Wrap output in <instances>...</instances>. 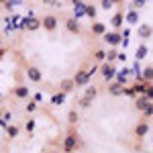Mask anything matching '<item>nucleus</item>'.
<instances>
[{
    "mask_svg": "<svg viewBox=\"0 0 153 153\" xmlns=\"http://www.w3.org/2000/svg\"><path fill=\"white\" fill-rule=\"evenodd\" d=\"M65 27H68L70 33H80V23H78V19H74V16L65 21Z\"/></svg>",
    "mask_w": 153,
    "mask_h": 153,
    "instance_id": "11",
    "label": "nucleus"
},
{
    "mask_svg": "<svg viewBox=\"0 0 153 153\" xmlns=\"http://www.w3.org/2000/svg\"><path fill=\"white\" fill-rule=\"evenodd\" d=\"M104 41L108 43V45H118V43H123V35L117 33V31H110V33L104 35Z\"/></svg>",
    "mask_w": 153,
    "mask_h": 153,
    "instance_id": "5",
    "label": "nucleus"
},
{
    "mask_svg": "<svg viewBox=\"0 0 153 153\" xmlns=\"http://www.w3.org/2000/svg\"><path fill=\"white\" fill-rule=\"evenodd\" d=\"M92 33L98 37H104L106 35V25L104 23H94L92 25Z\"/></svg>",
    "mask_w": 153,
    "mask_h": 153,
    "instance_id": "14",
    "label": "nucleus"
},
{
    "mask_svg": "<svg viewBox=\"0 0 153 153\" xmlns=\"http://www.w3.org/2000/svg\"><path fill=\"white\" fill-rule=\"evenodd\" d=\"M151 35H153V27H151V25H141V27H139V37L149 39Z\"/></svg>",
    "mask_w": 153,
    "mask_h": 153,
    "instance_id": "13",
    "label": "nucleus"
},
{
    "mask_svg": "<svg viewBox=\"0 0 153 153\" xmlns=\"http://www.w3.org/2000/svg\"><path fill=\"white\" fill-rule=\"evenodd\" d=\"M100 74H102V78H104V80H112V78L117 76V70H114L112 65H108V63H104V65L100 68Z\"/></svg>",
    "mask_w": 153,
    "mask_h": 153,
    "instance_id": "7",
    "label": "nucleus"
},
{
    "mask_svg": "<svg viewBox=\"0 0 153 153\" xmlns=\"http://www.w3.org/2000/svg\"><path fill=\"white\" fill-rule=\"evenodd\" d=\"M100 6H102L104 10H108V8H112V6H114V2H112V0H102V2H100Z\"/></svg>",
    "mask_w": 153,
    "mask_h": 153,
    "instance_id": "30",
    "label": "nucleus"
},
{
    "mask_svg": "<svg viewBox=\"0 0 153 153\" xmlns=\"http://www.w3.org/2000/svg\"><path fill=\"white\" fill-rule=\"evenodd\" d=\"M147 106H149V98H147V96H139V98L135 100V108H137V110H141V112L147 108Z\"/></svg>",
    "mask_w": 153,
    "mask_h": 153,
    "instance_id": "12",
    "label": "nucleus"
},
{
    "mask_svg": "<svg viewBox=\"0 0 153 153\" xmlns=\"http://www.w3.org/2000/svg\"><path fill=\"white\" fill-rule=\"evenodd\" d=\"M0 117H2V110H0Z\"/></svg>",
    "mask_w": 153,
    "mask_h": 153,
    "instance_id": "37",
    "label": "nucleus"
},
{
    "mask_svg": "<svg viewBox=\"0 0 153 153\" xmlns=\"http://www.w3.org/2000/svg\"><path fill=\"white\" fill-rule=\"evenodd\" d=\"M12 96L25 100V98H29V88H27V86H16V88L12 90Z\"/></svg>",
    "mask_w": 153,
    "mask_h": 153,
    "instance_id": "9",
    "label": "nucleus"
},
{
    "mask_svg": "<svg viewBox=\"0 0 153 153\" xmlns=\"http://www.w3.org/2000/svg\"><path fill=\"white\" fill-rule=\"evenodd\" d=\"M147 88H149V84L145 82V80H139L137 86L133 88V92H137V94H145V92H147Z\"/></svg>",
    "mask_w": 153,
    "mask_h": 153,
    "instance_id": "18",
    "label": "nucleus"
},
{
    "mask_svg": "<svg viewBox=\"0 0 153 153\" xmlns=\"http://www.w3.org/2000/svg\"><path fill=\"white\" fill-rule=\"evenodd\" d=\"M33 127H35V120L31 118V120H29V125H27V129H29V131H33Z\"/></svg>",
    "mask_w": 153,
    "mask_h": 153,
    "instance_id": "35",
    "label": "nucleus"
},
{
    "mask_svg": "<svg viewBox=\"0 0 153 153\" xmlns=\"http://www.w3.org/2000/svg\"><path fill=\"white\" fill-rule=\"evenodd\" d=\"M59 88H61V92H63V94L71 92V90H74V80H61Z\"/></svg>",
    "mask_w": 153,
    "mask_h": 153,
    "instance_id": "17",
    "label": "nucleus"
},
{
    "mask_svg": "<svg viewBox=\"0 0 153 153\" xmlns=\"http://www.w3.org/2000/svg\"><path fill=\"white\" fill-rule=\"evenodd\" d=\"M90 104H92V100H88V98H82V100H80V106H82V108H88Z\"/></svg>",
    "mask_w": 153,
    "mask_h": 153,
    "instance_id": "34",
    "label": "nucleus"
},
{
    "mask_svg": "<svg viewBox=\"0 0 153 153\" xmlns=\"http://www.w3.org/2000/svg\"><path fill=\"white\" fill-rule=\"evenodd\" d=\"M90 82V76H88V70H80L74 78V86H86Z\"/></svg>",
    "mask_w": 153,
    "mask_h": 153,
    "instance_id": "4",
    "label": "nucleus"
},
{
    "mask_svg": "<svg viewBox=\"0 0 153 153\" xmlns=\"http://www.w3.org/2000/svg\"><path fill=\"white\" fill-rule=\"evenodd\" d=\"M61 147H63V153H74L76 147H78V135H76L74 131H70L68 137H65L63 143H61Z\"/></svg>",
    "mask_w": 153,
    "mask_h": 153,
    "instance_id": "1",
    "label": "nucleus"
},
{
    "mask_svg": "<svg viewBox=\"0 0 153 153\" xmlns=\"http://www.w3.org/2000/svg\"><path fill=\"white\" fill-rule=\"evenodd\" d=\"M96 94H98V88H96V86H90V88L86 90V96H84V98H88V100H94Z\"/></svg>",
    "mask_w": 153,
    "mask_h": 153,
    "instance_id": "21",
    "label": "nucleus"
},
{
    "mask_svg": "<svg viewBox=\"0 0 153 153\" xmlns=\"http://www.w3.org/2000/svg\"><path fill=\"white\" fill-rule=\"evenodd\" d=\"M8 137H10V139H14V137H19V127H16V125H12V127H8Z\"/></svg>",
    "mask_w": 153,
    "mask_h": 153,
    "instance_id": "27",
    "label": "nucleus"
},
{
    "mask_svg": "<svg viewBox=\"0 0 153 153\" xmlns=\"http://www.w3.org/2000/svg\"><path fill=\"white\" fill-rule=\"evenodd\" d=\"M143 80H145V82H147V80H153V68L151 65L143 70Z\"/></svg>",
    "mask_w": 153,
    "mask_h": 153,
    "instance_id": "25",
    "label": "nucleus"
},
{
    "mask_svg": "<svg viewBox=\"0 0 153 153\" xmlns=\"http://www.w3.org/2000/svg\"><path fill=\"white\" fill-rule=\"evenodd\" d=\"M74 4H76V6H74V14H76L74 19H80L84 12H86V4H84V2H74Z\"/></svg>",
    "mask_w": 153,
    "mask_h": 153,
    "instance_id": "16",
    "label": "nucleus"
},
{
    "mask_svg": "<svg viewBox=\"0 0 153 153\" xmlns=\"http://www.w3.org/2000/svg\"><path fill=\"white\" fill-rule=\"evenodd\" d=\"M147 55V47L145 45H139V49H137V59H143Z\"/></svg>",
    "mask_w": 153,
    "mask_h": 153,
    "instance_id": "28",
    "label": "nucleus"
},
{
    "mask_svg": "<svg viewBox=\"0 0 153 153\" xmlns=\"http://www.w3.org/2000/svg\"><path fill=\"white\" fill-rule=\"evenodd\" d=\"M131 4H133V8L137 10V8H143V6H145V0H135V2H131Z\"/></svg>",
    "mask_w": 153,
    "mask_h": 153,
    "instance_id": "32",
    "label": "nucleus"
},
{
    "mask_svg": "<svg viewBox=\"0 0 153 153\" xmlns=\"http://www.w3.org/2000/svg\"><path fill=\"white\" fill-rule=\"evenodd\" d=\"M86 14L94 19V16H96V8H94V6H88V4H86Z\"/></svg>",
    "mask_w": 153,
    "mask_h": 153,
    "instance_id": "31",
    "label": "nucleus"
},
{
    "mask_svg": "<svg viewBox=\"0 0 153 153\" xmlns=\"http://www.w3.org/2000/svg\"><path fill=\"white\" fill-rule=\"evenodd\" d=\"M117 55H118V51H117V49H110V51H106V63L110 65V63H112V61L117 59Z\"/></svg>",
    "mask_w": 153,
    "mask_h": 153,
    "instance_id": "22",
    "label": "nucleus"
},
{
    "mask_svg": "<svg viewBox=\"0 0 153 153\" xmlns=\"http://www.w3.org/2000/svg\"><path fill=\"white\" fill-rule=\"evenodd\" d=\"M94 59H96V61H104V59H106V51H104V49H96V51H94Z\"/></svg>",
    "mask_w": 153,
    "mask_h": 153,
    "instance_id": "23",
    "label": "nucleus"
},
{
    "mask_svg": "<svg viewBox=\"0 0 153 153\" xmlns=\"http://www.w3.org/2000/svg\"><path fill=\"white\" fill-rule=\"evenodd\" d=\"M127 21H129V23H137V21H139L137 10H129V12H127Z\"/></svg>",
    "mask_w": 153,
    "mask_h": 153,
    "instance_id": "24",
    "label": "nucleus"
},
{
    "mask_svg": "<svg viewBox=\"0 0 153 153\" xmlns=\"http://www.w3.org/2000/svg\"><path fill=\"white\" fill-rule=\"evenodd\" d=\"M117 59H120V61H125V59H127V55H125V53H118V55H117Z\"/></svg>",
    "mask_w": 153,
    "mask_h": 153,
    "instance_id": "36",
    "label": "nucleus"
},
{
    "mask_svg": "<svg viewBox=\"0 0 153 153\" xmlns=\"http://www.w3.org/2000/svg\"><path fill=\"white\" fill-rule=\"evenodd\" d=\"M23 27L27 31H37V29H41V21L39 19H25Z\"/></svg>",
    "mask_w": 153,
    "mask_h": 153,
    "instance_id": "8",
    "label": "nucleus"
},
{
    "mask_svg": "<svg viewBox=\"0 0 153 153\" xmlns=\"http://www.w3.org/2000/svg\"><path fill=\"white\" fill-rule=\"evenodd\" d=\"M68 123H70V125H76V123H78V112H76V110H70V114H68Z\"/></svg>",
    "mask_w": 153,
    "mask_h": 153,
    "instance_id": "26",
    "label": "nucleus"
},
{
    "mask_svg": "<svg viewBox=\"0 0 153 153\" xmlns=\"http://www.w3.org/2000/svg\"><path fill=\"white\" fill-rule=\"evenodd\" d=\"M41 27H43L45 31H49V33H53V31L57 29V19H55L53 14H47V16L41 19Z\"/></svg>",
    "mask_w": 153,
    "mask_h": 153,
    "instance_id": "2",
    "label": "nucleus"
},
{
    "mask_svg": "<svg viewBox=\"0 0 153 153\" xmlns=\"http://www.w3.org/2000/svg\"><path fill=\"white\" fill-rule=\"evenodd\" d=\"M147 133H149V123H147V120H143V123H139V125L135 127V137H137V139H143Z\"/></svg>",
    "mask_w": 153,
    "mask_h": 153,
    "instance_id": "6",
    "label": "nucleus"
},
{
    "mask_svg": "<svg viewBox=\"0 0 153 153\" xmlns=\"http://www.w3.org/2000/svg\"><path fill=\"white\" fill-rule=\"evenodd\" d=\"M127 76H129V70H123V71H117V84H123L127 82Z\"/></svg>",
    "mask_w": 153,
    "mask_h": 153,
    "instance_id": "20",
    "label": "nucleus"
},
{
    "mask_svg": "<svg viewBox=\"0 0 153 153\" xmlns=\"http://www.w3.org/2000/svg\"><path fill=\"white\" fill-rule=\"evenodd\" d=\"M143 117L145 118H149V117H153V102H149V106L143 110Z\"/></svg>",
    "mask_w": 153,
    "mask_h": 153,
    "instance_id": "29",
    "label": "nucleus"
},
{
    "mask_svg": "<svg viewBox=\"0 0 153 153\" xmlns=\"http://www.w3.org/2000/svg\"><path fill=\"white\" fill-rule=\"evenodd\" d=\"M63 100H65V94H63V92H59V94H53V96H51V104H53V106L63 104Z\"/></svg>",
    "mask_w": 153,
    "mask_h": 153,
    "instance_id": "19",
    "label": "nucleus"
},
{
    "mask_svg": "<svg viewBox=\"0 0 153 153\" xmlns=\"http://www.w3.org/2000/svg\"><path fill=\"white\" fill-rule=\"evenodd\" d=\"M27 78H29L31 82H41V80H43V74H41V70H39V68L29 65V68H27Z\"/></svg>",
    "mask_w": 153,
    "mask_h": 153,
    "instance_id": "3",
    "label": "nucleus"
},
{
    "mask_svg": "<svg viewBox=\"0 0 153 153\" xmlns=\"http://www.w3.org/2000/svg\"><path fill=\"white\" fill-rule=\"evenodd\" d=\"M108 94H110V96H120V94H125V86H120V84L112 82L110 86H108Z\"/></svg>",
    "mask_w": 153,
    "mask_h": 153,
    "instance_id": "10",
    "label": "nucleus"
},
{
    "mask_svg": "<svg viewBox=\"0 0 153 153\" xmlns=\"http://www.w3.org/2000/svg\"><path fill=\"white\" fill-rule=\"evenodd\" d=\"M123 19H125V12H117V14L112 16L110 25H112L114 29H120V27H123Z\"/></svg>",
    "mask_w": 153,
    "mask_h": 153,
    "instance_id": "15",
    "label": "nucleus"
},
{
    "mask_svg": "<svg viewBox=\"0 0 153 153\" xmlns=\"http://www.w3.org/2000/svg\"><path fill=\"white\" fill-rule=\"evenodd\" d=\"M37 110V102H29L27 104V112H35Z\"/></svg>",
    "mask_w": 153,
    "mask_h": 153,
    "instance_id": "33",
    "label": "nucleus"
}]
</instances>
